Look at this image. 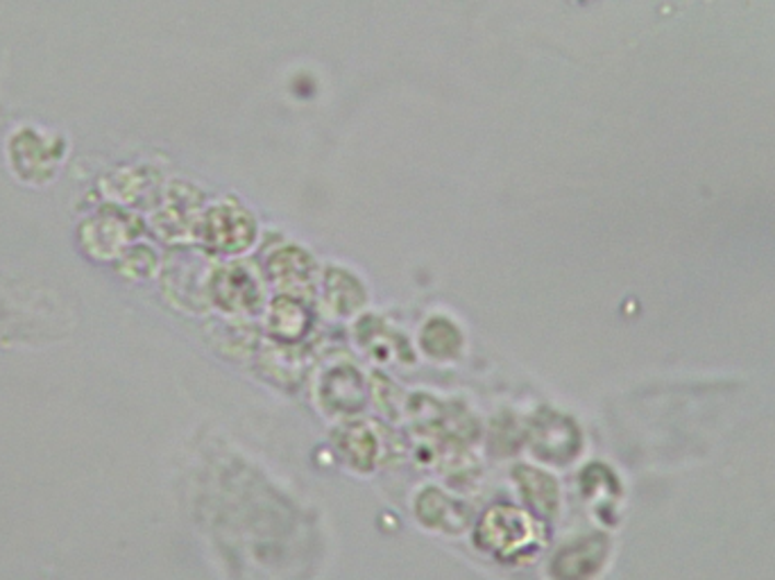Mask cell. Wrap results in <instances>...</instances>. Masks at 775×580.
I'll return each instance as SVG.
<instances>
[{
  "label": "cell",
  "instance_id": "8",
  "mask_svg": "<svg viewBox=\"0 0 775 580\" xmlns=\"http://www.w3.org/2000/svg\"><path fill=\"white\" fill-rule=\"evenodd\" d=\"M423 345L431 357L449 359V357H456L463 345V338L456 332V327L449 325L447 320H431L427 329L423 332Z\"/></svg>",
  "mask_w": 775,
  "mask_h": 580
},
{
  "label": "cell",
  "instance_id": "1",
  "mask_svg": "<svg viewBox=\"0 0 775 580\" xmlns=\"http://www.w3.org/2000/svg\"><path fill=\"white\" fill-rule=\"evenodd\" d=\"M476 537L499 558H517L540 542L531 514L512 506H495L483 514Z\"/></svg>",
  "mask_w": 775,
  "mask_h": 580
},
{
  "label": "cell",
  "instance_id": "5",
  "mask_svg": "<svg viewBox=\"0 0 775 580\" xmlns=\"http://www.w3.org/2000/svg\"><path fill=\"white\" fill-rule=\"evenodd\" d=\"M517 483H520L522 495L529 501V506L540 512V514H554L558 508V486L556 480L531 467H520L514 472Z\"/></svg>",
  "mask_w": 775,
  "mask_h": 580
},
{
  "label": "cell",
  "instance_id": "6",
  "mask_svg": "<svg viewBox=\"0 0 775 580\" xmlns=\"http://www.w3.org/2000/svg\"><path fill=\"white\" fill-rule=\"evenodd\" d=\"M338 446L357 469L366 472L372 467L374 456H377V440L372 431L363 425H349L338 431Z\"/></svg>",
  "mask_w": 775,
  "mask_h": 580
},
{
  "label": "cell",
  "instance_id": "7",
  "mask_svg": "<svg viewBox=\"0 0 775 580\" xmlns=\"http://www.w3.org/2000/svg\"><path fill=\"white\" fill-rule=\"evenodd\" d=\"M586 560L599 562V552L594 542L586 540V542H578L576 546H567V549L560 552L558 558L554 560L556 580H583L592 571V567L583 565Z\"/></svg>",
  "mask_w": 775,
  "mask_h": 580
},
{
  "label": "cell",
  "instance_id": "4",
  "mask_svg": "<svg viewBox=\"0 0 775 580\" xmlns=\"http://www.w3.org/2000/svg\"><path fill=\"white\" fill-rule=\"evenodd\" d=\"M417 514H419V520L427 522L431 529L459 531L467 524V514H465L463 506L451 501L447 495L438 492L436 488L419 495Z\"/></svg>",
  "mask_w": 775,
  "mask_h": 580
},
{
  "label": "cell",
  "instance_id": "2",
  "mask_svg": "<svg viewBox=\"0 0 775 580\" xmlns=\"http://www.w3.org/2000/svg\"><path fill=\"white\" fill-rule=\"evenodd\" d=\"M531 444L537 451L540 459L565 461V459L574 456L576 444H578V433L574 431L571 422L563 420L560 415L546 413L544 417L540 415L533 425Z\"/></svg>",
  "mask_w": 775,
  "mask_h": 580
},
{
  "label": "cell",
  "instance_id": "3",
  "mask_svg": "<svg viewBox=\"0 0 775 580\" xmlns=\"http://www.w3.org/2000/svg\"><path fill=\"white\" fill-rule=\"evenodd\" d=\"M322 402L336 413H354L366 402V388L361 376L354 370H336L322 385Z\"/></svg>",
  "mask_w": 775,
  "mask_h": 580
}]
</instances>
